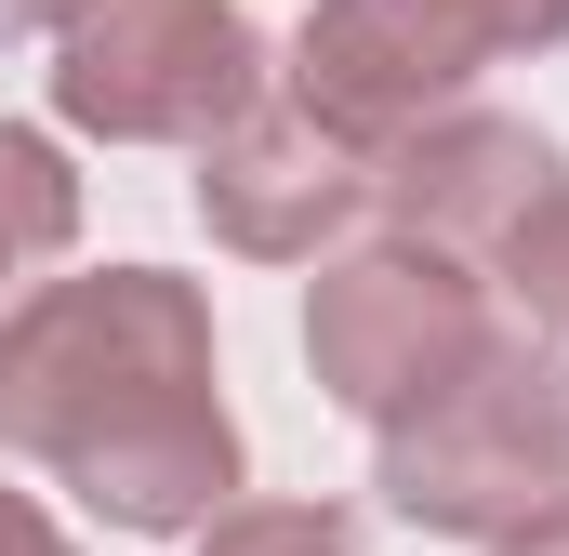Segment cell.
<instances>
[{"label": "cell", "instance_id": "cell-1", "mask_svg": "<svg viewBox=\"0 0 569 556\" xmlns=\"http://www.w3.org/2000/svg\"><path fill=\"white\" fill-rule=\"evenodd\" d=\"M0 450L67 477L133 544L226 517L239 424L212 371V291L172 266H93L0 305Z\"/></svg>", "mask_w": 569, "mask_h": 556}, {"label": "cell", "instance_id": "cell-2", "mask_svg": "<svg viewBox=\"0 0 569 556\" xmlns=\"http://www.w3.org/2000/svg\"><path fill=\"white\" fill-rule=\"evenodd\" d=\"M385 437V504L437 544H503L569 504V358L543 331H490L437 398L371 424Z\"/></svg>", "mask_w": 569, "mask_h": 556}, {"label": "cell", "instance_id": "cell-3", "mask_svg": "<svg viewBox=\"0 0 569 556\" xmlns=\"http://www.w3.org/2000/svg\"><path fill=\"white\" fill-rule=\"evenodd\" d=\"M266 93V27L239 0H80L53 27V107L107 146H212Z\"/></svg>", "mask_w": 569, "mask_h": 556}, {"label": "cell", "instance_id": "cell-4", "mask_svg": "<svg viewBox=\"0 0 569 556\" xmlns=\"http://www.w3.org/2000/svg\"><path fill=\"white\" fill-rule=\"evenodd\" d=\"M503 318H490V291L463 252H437V239H358V252H331L318 291H305V371H318V398H345L358 424L411 411L437 398L477 345H490Z\"/></svg>", "mask_w": 569, "mask_h": 556}, {"label": "cell", "instance_id": "cell-5", "mask_svg": "<svg viewBox=\"0 0 569 556\" xmlns=\"http://www.w3.org/2000/svg\"><path fill=\"white\" fill-rule=\"evenodd\" d=\"M490 53H503L490 0H318V13L291 27L279 93L318 133H345L371 159V146H398L411 120L463 107V80H477Z\"/></svg>", "mask_w": 569, "mask_h": 556}, {"label": "cell", "instance_id": "cell-6", "mask_svg": "<svg viewBox=\"0 0 569 556\" xmlns=\"http://www.w3.org/2000/svg\"><path fill=\"white\" fill-rule=\"evenodd\" d=\"M358 212H371V159L345 133H318L279 80L199 146V226L226 252H252V266H318Z\"/></svg>", "mask_w": 569, "mask_h": 556}, {"label": "cell", "instance_id": "cell-7", "mask_svg": "<svg viewBox=\"0 0 569 556\" xmlns=\"http://www.w3.org/2000/svg\"><path fill=\"white\" fill-rule=\"evenodd\" d=\"M557 186H569L557 133H530L503 107H437L398 146H371V212L411 226V239H437V252H463V266H490Z\"/></svg>", "mask_w": 569, "mask_h": 556}, {"label": "cell", "instance_id": "cell-8", "mask_svg": "<svg viewBox=\"0 0 569 556\" xmlns=\"http://www.w3.org/2000/svg\"><path fill=\"white\" fill-rule=\"evenodd\" d=\"M80 239V172H67V146L27 133V120H0V278L53 266Z\"/></svg>", "mask_w": 569, "mask_h": 556}, {"label": "cell", "instance_id": "cell-9", "mask_svg": "<svg viewBox=\"0 0 569 556\" xmlns=\"http://www.w3.org/2000/svg\"><path fill=\"white\" fill-rule=\"evenodd\" d=\"M199 556H358L345 504H226L199 517Z\"/></svg>", "mask_w": 569, "mask_h": 556}, {"label": "cell", "instance_id": "cell-10", "mask_svg": "<svg viewBox=\"0 0 569 556\" xmlns=\"http://www.w3.org/2000/svg\"><path fill=\"white\" fill-rule=\"evenodd\" d=\"M490 266H503V291L530 305V331H543V345H569V186L517 226V239H503V252H490Z\"/></svg>", "mask_w": 569, "mask_h": 556}, {"label": "cell", "instance_id": "cell-11", "mask_svg": "<svg viewBox=\"0 0 569 556\" xmlns=\"http://www.w3.org/2000/svg\"><path fill=\"white\" fill-rule=\"evenodd\" d=\"M490 27H503V53H557V40H569V0H490Z\"/></svg>", "mask_w": 569, "mask_h": 556}, {"label": "cell", "instance_id": "cell-12", "mask_svg": "<svg viewBox=\"0 0 569 556\" xmlns=\"http://www.w3.org/2000/svg\"><path fill=\"white\" fill-rule=\"evenodd\" d=\"M0 556H80V544H67V530L27 504V490H0Z\"/></svg>", "mask_w": 569, "mask_h": 556}, {"label": "cell", "instance_id": "cell-13", "mask_svg": "<svg viewBox=\"0 0 569 556\" xmlns=\"http://www.w3.org/2000/svg\"><path fill=\"white\" fill-rule=\"evenodd\" d=\"M490 556H569V504H557V517H530V530H503Z\"/></svg>", "mask_w": 569, "mask_h": 556}, {"label": "cell", "instance_id": "cell-14", "mask_svg": "<svg viewBox=\"0 0 569 556\" xmlns=\"http://www.w3.org/2000/svg\"><path fill=\"white\" fill-rule=\"evenodd\" d=\"M80 0H0V40H40V27H67Z\"/></svg>", "mask_w": 569, "mask_h": 556}]
</instances>
